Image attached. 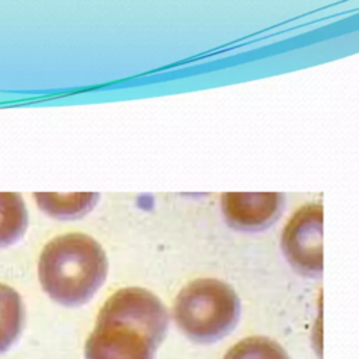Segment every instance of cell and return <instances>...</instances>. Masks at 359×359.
Listing matches in <instances>:
<instances>
[{
    "label": "cell",
    "instance_id": "obj_3",
    "mask_svg": "<svg viewBox=\"0 0 359 359\" xmlns=\"http://www.w3.org/2000/svg\"><path fill=\"white\" fill-rule=\"evenodd\" d=\"M282 250L289 264L303 275L314 276L323 269V206L300 208L282 233Z\"/></svg>",
    "mask_w": 359,
    "mask_h": 359
},
{
    "label": "cell",
    "instance_id": "obj_6",
    "mask_svg": "<svg viewBox=\"0 0 359 359\" xmlns=\"http://www.w3.org/2000/svg\"><path fill=\"white\" fill-rule=\"evenodd\" d=\"M222 210L236 229L258 230L271 224L283 205L278 192H226L222 194Z\"/></svg>",
    "mask_w": 359,
    "mask_h": 359
},
{
    "label": "cell",
    "instance_id": "obj_1",
    "mask_svg": "<svg viewBox=\"0 0 359 359\" xmlns=\"http://www.w3.org/2000/svg\"><path fill=\"white\" fill-rule=\"evenodd\" d=\"M108 258L98 241L83 233L56 236L45 244L38 261V278L45 293L59 304L80 306L101 287Z\"/></svg>",
    "mask_w": 359,
    "mask_h": 359
},
{
    "label": "cell",
    "instance_id": "obj_4",
    "mask_svg": "<svg viewBox=\"0 0 359 359\" xmlns=\"http://www.w3.org/2000/svg\"><path fill=\"white\" fill-rule=\"evenodd\" d=\"M97 320L132 324L160 344L168 327V313L163 302L150 290L135 286L119 289L109 296L98 311Z\"/></svg>",
    "mask_w": 359,
    "mask_h": 359
},
{
    "label": "cell",
    "instance_id": "obj_5",
    "mask_svg": "<svg viewBox=\"0 0 359 359\" xmlns=\"http://www.w3.org/2000/svg\"><path fill=\"white\" fill-rule=\"evenodd\" d=\"M150 334L132 324L95 320L84 345L86 359H154L158 348Z\"/></svg>",
    "mask_w": 359,
    "mask_h": 359
},
{
    "label": "cell",
    "instance_id": "obj_8",
    "mask_svg": "<svg viewBox=\"0 0 359 359\" xmlns=\"http://www.w3.org/2000/svg\"><path fill=\"white\" fill-rule=\"evenodd\" d=\"M28 226V213L22 196L17 192H0V247L17 243Z\"/></svg>",
    "mask_w": 359,
    "mask_h": 359
},
{
    "label": "cell",
    "instance_id": "obj_2",
    "mask_svg": "<svg viewBox=\"0 0 359 359\" xmlns=\"http://www.w3.org/2000/svg\"><path fill=\"white\" fill-rule=\"evenodd\" d=\"M172 316L188 338L196 342H213L236 327L240 299L234 289L222 280L195 279L177 294Z\"/></svg>",
    "mask_w": 359,
    "mask_h": 359
},
{
    "label": "cell",
    "instance_id": "obj_9",
    "mask_svg": "<svg viewBox=\"0 0 359 359\" xmlns=\"http://www.w3.org/2000/svg\"><path fill=\"white\" fill-rule=\"evenodd\" d=\"M34 199L39 209L52 217L72 219L84 215L90 210L97 199L98 194H34Z\"/></svg>",
    "mask_w": 359,
    "mask_h": 359
},
{
    "label": "cell",
    "instance_id": "obj_10",
    "mask_svg": "<svg viewBox=\"0 0 359 359\" xmlns=\"http://www.w3.org/2000/svg\"><path fill=\"white\" fill-rule=\"evenodd\" d=\"M223 359H290L286 351L266 337H247L233 345Z\"/></svg>",
    "mask_w": 359,
    "mask_h": 359
},
{
    "label": "cell",
    "instance_id": "obj_7",
    "mask_svg": "<svg viewBox=\"0 0 359 359\" xmlns=\"http://www.w3.org/2000/svg\"><path fill=\"white\" fill-rule=\"evenodd\" d=\"M24 320L25 310L21 296L11 286L0 283V353L17 341Z\"/></svg>",
    "mask_w": 359,
    "mask_h": 359
}]
</instances>
